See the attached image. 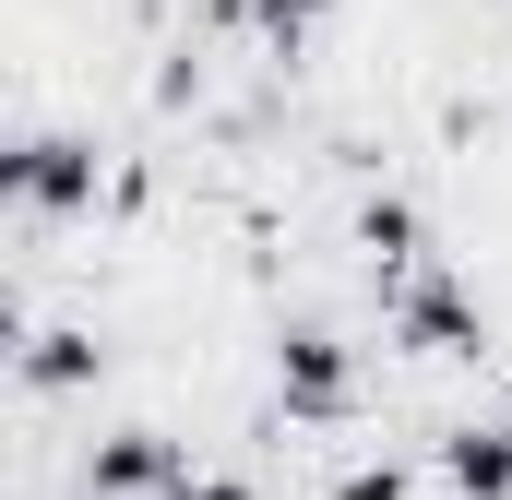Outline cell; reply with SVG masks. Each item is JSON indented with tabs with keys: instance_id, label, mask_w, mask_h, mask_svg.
<instances>
[{
	"instance_id": "277c9868",
	"label": "cell",
	"mask_w": 512,
	"mask_h": 500,
	"mask_svg": "<svg viewBox=\"0 0 512 500\" xmlns=\"http://www.w3.org/2000/svg\"><path fill=\"white\" fill-rule=\"evenodd\" d=\"M191 477H203L191 441H167V429H143V417L84 441V500H179Z\"/></svg>"
},
{
	"instance_id": "8fae6325",
	"label": "cell",
	"mask_w": 512,
	"mask_h": 500,
	"mask_svg": "<svg viewBox=\"0 0 512 500\" xmlns=\"http://www.w3.org/2000/svg\"><path fill=\"white\" fill-rule=\"evenodd\" d=\"M501 417H512V393H501Z\"/></svg>"
},
{
	"instance_id": "9c48e42d",
	"label": "cell",
	"mask_w": 512,
	"mask_h": 500,
	"mask_svg": "<svg viewBox=\"0 0 512 500\" xmlns=\"http://www.w3.org/2000/svg\"><path fill=\"white\" fill-rule=\"evenodd\" d=\"M322 500H417V477H405L393 453H370V465H346V477H334Z\"/></svg>"
},
{
	"instance_id": "30bf717a",
	"label": "cell",
	"mask_w": 512,
	"mask_h": 500,
	"mask_svg": "<svg viewBox=\"0 0 512 500\" xmlns=\"http://www.w3.org/2000/svg\"><path fill=\"white\" fill-rule=\"evenodd\" d=\"M179 500H262V489H251V477H227V465H203V477H191Z\"/></svg>"
},
{
	"instance_id": "6da1fadb",
	"label": "cell",
	"mask_w": 512,
	"mask_h": 500,
	"mask_svg": "<svg viewBox=\"0 0 512 500\" xmlns=\"http://www.w3.org/2000/svg\"><path fill=\"white\" fill-rule=\"evenodd\" d=\"M382 334L417 358V370H477V358H489V298L429 250L405 286H382Z\"/></svg>"
},
{
	"instance_id": "7a4b0ae2",
	"label": "cell",
	"mask_w": 512,
	"mask_h": 500,
	"mask_svg": "<svg viewBox=\"0 0 512 500\" xmlns=\"http://www.w3.org/2000/svg\"><path fill=\"white\" fill-rule=\"evenodd\" d=\"M0 191H12L24 227H84L96 191H108V155H96V131H12Z\"/></svg>"
},
{
	"instance_id": "52a82bcc",
	"label": "cell",
	"mask_w": 512,
	"mask_h": 500,
	"mask_svg": "<svg viewBox=\"0 0 512 500\" xmlns=\"http://www.w3.org/2000/svg\"><path fill=\"white\" fill-rule=\"evenodd\" d=\"M358 262H370V286H405V274L429 262V215H417L405 191H370V203H358Z\"/></svg>"
},
{
	"instance_id": "ba28073f",
	"label": "cell",
	"mask_w": 512,
	"mask_h": 500,
	"mask_svg": "<svg viewBox=\"0 0 512 500\" xmlns=\"http://www.w3.org/2000/svg\"><path fill=\"white\" fill-rule=\"evenodd\" d=\"M334 12H346V0H239V24H251L274 60H298V48H310V36H322Z\"/></svg>"
},
{
	"instance_id": "3957f363",
	"label": "cell",
	"mask_w": 512,
	"mask_h": 500,
	"mask_svg": "<svg viewBox=\"0 0 512 500\" xmlns=\"http://www.w3.org/2000/svg\"><path fill=\"white\" fill-rule=\"evenodd\" d=\"M274 417L286 429H346L358 417V346L334 322H274Z\"/></svg>"
},
{
	"instance_id": "5b68a950",
	"label": "cell",
	"mask_w": 512,
	"mask_h": 500,
	"mask_svg": "<svg viewBox=\"0 0 512 500\" xmlns=\"http://www.w3.org/2000/svg\"><path fill=\"white\" fill-rule=\"evenodd\" d=\"M429 477L453 500H512V417L489 405V417H453L441 441H429Z\"/></svg>"
},
{
	"instance_id": "8992f818",
	"label": "cell",
	"mask_w": 512,
	"mask_h": 500,
	"mask_svg": "<svg viewBox=\"0 0 512 500\" xmlns=\"http://www.w3.org/2000/svg\"><path fill=\"white\" fill-rule=\"evenodd\" d=\"M12 381H24V393H96V381H108L96 322H24V334H12Z\"/></svg>"
}]
</instances>
